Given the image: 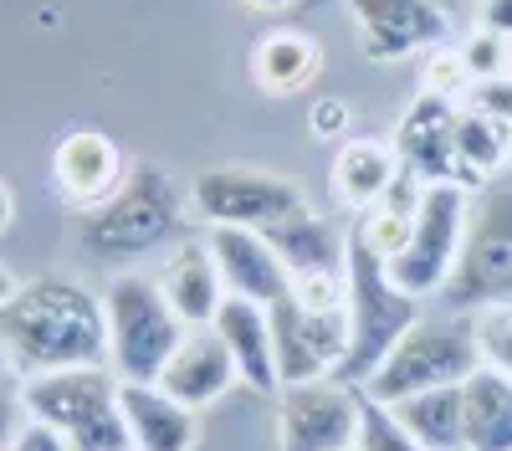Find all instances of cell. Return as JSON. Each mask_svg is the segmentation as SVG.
<instances>
[{
    "label": "cell",
    "instance_id": "obj_1",
    "mask_svg": "<svg viewBox=\"0 0 512 451\" xmlns=\"http://www.w3.org/2000/svg\"><path fill=\"white\" fill-rule=\"evenodd\" d=\"M0 359L21 380L57 369L108 364V318L103 293H88L77 277H31L0 308Z\"/></svg>",
    "mask_w": 512,
    "mask_h": 451
},
{
    "label": "cell",
    "instance_id": "obj_2",
    "mask_svg": "<svg viewBox=\"0 0 512 451\" xmlns=\"http://www.w3.org/2000/svg\"><path fill=\"white\" fill-rule=\"evenodd\" d=\"M344 313H349V349L328 375L338 385H369V375L384 364V354L425 318L420 298H410L390 277L384 257L359 236L354 221H349V241H344Z\"/></svg>",
    "mask_w": 512,
    "mask_h": 451
},
{
    "label": "cell",
    "instance_id": "obj_3",
    "mask_svg": "<svg viewBox=\"0 0 512 451\" xmlns=\"http://www.w3.org/2000/svg\"><path fill=\"white\" fill-rule=\"evenodd\" d=\"M185 221H190V195L175 185L169 170L139 159L128 164L123 185L103 205L82 211L77 236L98 262H128V257L159 252V246H180Z\"/></svg>",
    "mask_w": 512,
    "mask_h": 451
},
{
    "label": "cell",
    "instance_id": "obj_4",
    "mask_svg": "<svg viewBox=\"0 0 512 451\" xmlns=\"http://www.w3.org/2000/svg\"><path fill=\"white\" fill-rule=\"evenodd\" d=\"M26 421L52 426L72 451H134L123 426V380L108 364L57 369L21 380Z\"/></svg>",
    "mask_w": 512,
    "mask_h": 451
},
{
    "label": "cell",
    "instance_id": "obj_5",
    "mask_svg": "<svg viewBox=\"0 0 512 451\" xmlns=\"http://www.w3.org/2000/svg\"><path fill=\"white\" fill-rule=\"evenodd\" d=\"M441 303L456 318H477L487 308H512V175H492L472 195L466 241Z\"/></svg>",
    "mask_w": 512,
    "mask_h": 451
},
{
    "label": "cell",
    "instance_id": "obj_6",
    "mask_svg": "<svg viewBox=\"0 0 512 451\" xmlns=\"http://www.w3.org/2000/svg\"><path fill=\"white\" fill-rule=\"evenodd\" d=\"M103 318H108V369L123 385H154L169 354L190 334L169 308L159 277L144 272H118L103 287Z\"/></svg>",
    "mask_w": 512,
    "mask_h": 451
},
{
    "label": "cell",
    "instance_id": "obj_7",
    "mask_svg": "<svg viewBox=\"0 0 512 451\" xmlns=\"http://www.w3.org/2000/svg\"><path fill=\"white\" fill-rule=\"evenodd\" d=\"M482 369V344H477V323L472 318H420L410 334L384 354V364L369 375V395L384 405H400L420 390H441V385H466Z\"/></svg>",
    "mask_w": 512,
    "mask_h": 451
},
{
    "label": "cell",
    "instance_id": "obj_8",
    "mask_svg": "<svg viewBox=\"0 0 512 451\" xmlns=\"http://www.w3.org/2000/svg\"><path fill=\"white\" fill-rule=\"evenodd\" d=\"M303 185L272 175V170H251V164H216L200 170L190 185V211L205 226H241V231H267L287 216L303 211Z\"/></svg>",
    "mask_w": 512,
    "mask_h": 451
},
{
    "label": "cell",
    "instance_id": "obj_9",
    "mask_svg": "<svg viewBox=\"0 0 512 451\" xmlns=\"http://www.w3.org/2000/svg\"><path fill=\"white\" fill-rule=\"evenodd\" d=\"M466 216H472V190L461 185H425V200L415 211L405 252L390 257V277L405 287L410 298H431L451 282L461 241H466Z\"/></svg>",
    "mask_w": 512,
    "mask_h": 451
},
{
    "label": "cell",
    "instance_id": "obj_10",
    "mask_svg": "<svg viewBox=\"0 0 512 451\" xmlns=\"http://www.w3.org/2000/svg\"><path fill=\"white\" fill-rule=\"evenodd\" d=\"M267 318H272V349H277L282 390L328 380L338 369V359H344V349H349V313L344 308L318 313V308H303L287 293L267 308Z\"/></svg>",
    "mask_w": 512,
    "mask_h": 451
},
{
    "label": "cell",
    "instance_id": "obj_11",
    "mask_svg": "<svg viewBox=\"0 0 512 451\" xmlns=\"http://www.w3.org/2000/svg\"><path fill=\"white\" fill-rule=\"evenodd\" d=\"M359 390L338 380L287 385L277 395V451H354Z\"/></svg>",
    "mask_w": 512,
    "mask_h": 451
},
{
    "label": "cell",
    "instance_id": "obj_12",
    "mask_svg": "<svg viewBox=\"0 0 512 451\" xmlns=\"http://www.w3.org/2000/svg\"><path fill=\"white\" fill-rule=\"evenodd\" d=\"M456 108L451 98L436 93H420L405 113H400V129H395V159L400 170L420 175L425 185H461V190H482L472 175L461 170V154H456Z\"/></svg>",
    "mask_w": 512,
    "mask_h": 451
},
{
    "label": "cell",
    "instance_id": "obj_13",
    "mask_svg": "<svg viewBox=\"0 0 512 451\" xmlns=\"http://www.w3.org/2000/svg\"><path fill=\"white\" fill-rule=\"evenodd\" d=\"M369 62H405L446 41L451 16L431 0H349Z\"/></svg>",
    "mask_w": 512,
    "mask_h": 451
},
{
    "label": "cell",
    "instance_id": "obj_14",
    "mask_svg": "<svg viewBox=\"0 0 512 451\" xmlns=\"http://www.w3.org/2000/svg\"><path fill=\"white\" fill-rule=\"evenodd\" d=\"M205 246H210V257H216V267H221L226 298H246V303L272 308L277 298L292 293V272H287V262L272 252V246H267L262 231L210 226Z\"/></svg>",
    "mask_w": 512,
    "mask_h": 451
},
{
    "label": "cell",
    "instance_id": "obj_15",
    "mask_svg": "<svg viewBox=\"0 0 512 451\" xmlns=\"http://www.w3.org/2000/svg\"><path fill=\"white\" fill-rule=\"evenodd\" d=\"M128 175L123 164V149L103 134V129H72L57 139L52 149V180L62 190L67 205H77V211H93V205H103Z\"/></svg>",
    "mask_w": 512,
    "mask_h": 451
},
{
    "label": "cell",
    "instance_id": "obj_16",
    "mask_svg": "<svg viewBox=\"0 0 512 451\" xmlns=\"http://www.w3.org/2000/svg\"><path fill=\"white\" fill-rule=\"evenodd\" d=\"M236 380L241 375H236V359H231L226 339L216 334V328H190V334L180 339V349L169 354L164 375L154 385H164L169 395H175L180 405H190V410H205V405H216Z\"/></svg>",
    "mask_w": 512,
    "mask_h": 451
},
{
    "label": "cell",
    "instance_id": "obj_17",
    "mask_svg": "<svg viewBox=\"0 0 512 451\" xmlns=\"http://www.w3.org/2000/svg\"><path fill=\"white\" fill-rule=\"evenodd\" d=\"M159 287H164L169 308H175V318L185 328H210L216 313H221V303H226V282H221L216 257H210L205 241H190V236L169 252V262L159 272Z\"/></svg>",
    "mask_w": 512,
    "mask_h": 451
},
{
    "label": "cell",
    "instance_id": "obj_18",
    "mask_svg": "<svg viewBox=\"0 0 512 451\" xmlns=\"http://www.w3.org/2000/svg\"><path fill=\"white\" fill-rule=\"evenodd\" d=\"M216 334L226 339L241 385H251L256 395H282V375H277V349H272V318L262 303L246 298H226L216 313Z\"/></svg>",
    "mask_w": 512,
    "mask_h": 451
},
{
    "label": "cell",
    "instance_id": "obj_19",
    "mask_svg": "<svg viewBox=\"0 0 512 451\" xmlns=\"http://www.w3.org/2000/svg\"><path fill=\"white\" fill-rule=\"evenodd\" d=\"M200 410L180 405L164 385H123V426L134 451H195Z\"/></svg>",
    "mask_w": 512,
    "mask_h": 451
},
{
    "label": "cell",
    "instance_id": "obj_20",
    "mask_svg": "<svg viewBox=\"0 0 512 451\" xmlns=\"http://www.w3.org/2000/svg\"><path fill=\"white\" fill-rule=\"evenodd\" d=\"M400 175V159H395V144H379V139H344L333 154V200L344 205V211L364 216L384 200V190L395 185Z\"/></svg>",
    "mask_w": 512,
    "mask_h": 451
},
{
    "label": "cell",
    "instance_id": "obj_21",
    "mask_svg": "<svg viewBox=\"0 0 512 451\" xmlns=\"http://www.w3.org/2000/svg\"><path fill=\"white\" fill-rule=\"evenodd\" d=\"M461 451H512V375L492 364L461 385Z\"/></svg>",
    "mask_w": 512,
    "mask_h": 451
},
{
    "label": "cell",
    "instance_id": "obj_22",
    "mask_svg": "<svg viewBox=\"0 0 512 451\" xmlns=\"http://www.w3.org/2000/svg\"><path fill=\"white\" fill-rule=\"evenodd\" d=\"M267 246L287 262L292 277H303V272H344V241L349 231H338L328 216H318L313 205H303L297 216L277 221L262 231Z\"/></svg>",
    "mask_w": 512,
    "mask_h": 451
},
{
    "label": "cell",
    "instance_id": "obj_23",
    "mask_svg": "<svg viewBox=\"0 0 512 451\" xmlns=\"http://www.w3.org/2000/svg\"><path fill=\"white\" fill-rule=\"evenodd\" d=\"M318 72H323L318 36L297 31V26H277V31H267L251 47V77H256V88H262V93H277V98L297 93V88H308Z\"/></svg>",
    "mask_w": 512,
    "mask_h": 451
},
{
    "label": "cell",
    "instance_id": "obj_24",
    "mask_svg": "<svg viewBox=\"0 0 512 451\" xmlns=\"http://www.w3.org/2000/svg\"><path fill=\"white\" fill-rule=\"evenodd\" d=\"M395 416L425 451H461V385L420 390L395 405Z\"/></svg>",
    "mask_w": 512,
    "mask_h": 451
},
{
    "label": "cell",
    "instance_id": "obj_25",
    "mask_svg": "<svg viewBox=\"0 0 512 451\" xmlns=\"http://www.w3.org/2000/svg\"><path fill=\"white\" fill-rule=\"evenodd\" d=\"M507 134L497 118L477 113V108H456V154H461V170L472 175L477 185H487L502 164H507Z\"/></svg>",
    "mask_w": 512,
    "mask_h": 451
},
{
    "label": "cell",
    "instance_id": "obj_26",
    "mask_svg": "<svg viewBox=\"0 0 512 451\" xmlns=\"http://www.w3.org/2000/svg\"><path fill=\"white\" fill-rule=\"evenodd\" d=\"M354 390H359V436H354V451H425L405 431V421L395 416V405L374 400L364 385H354Z\"/></svg>",
    "mask_w": 512,
    "mask_h": 451
},
{
    "label": "cell",
    "instance_id": "obj_27",
    "mask_svg": "<svg viewBox=\"0 0 512 451\" xmlns=\"http://www.w3.org/2000/svg\"><path fill=\"white\" fill-rule=\"evenodd\" d=\"M477 323V344H482V364L512 375V308H487L472 318Z\"/></svg>",
    "mask_w": 512,
    "mask_h": 451
},
{
    "label": "cell",
    "instance_id": "obj_28",
    "mask_svg": "<svg viewBox=\"0 0 512 451\" xmlns=\"http://www.w3.org/2000/svg\"><path fill=\"white\" fill-rule=\"evenodd\" d=\"M461 88H472V77H466V62H461V47H431L425 57V93L436 98H461Z\"/></svg>",
    "mask_w": 512,
    "mask_h": 451
},
{
    "label": "cell",
    "instance_id": "obj_29",
    "mask_svg": "<svg viewBox=\"0 0 512 451\" xmlns=\"http://www.w3.org/2000/svg\"><path fill=\"white\" fill-rule=\"evenodd\" d=\"M461 62H466V77L472 82H487V77H507V41L492 36V31H472L461 47Z\"/></svg>",
    "mask_w": 512,
    "mask_h": 451
},
{
    "label": "cell",
    "instance_id": "obj_30",
    "mask_svg": "<svg viewBox=\"0 0 512 451\" xmlns=\"http://www.w3.org/2000/svg\"><path fill=\"white\" fill-rule=\"evenodd\" d=\"M292 298L303 308H344V272H303L292 277Z\"/></svg>",
    "mask_w": 512,
    "mask_h": 451
},
{
    "label": "cell",
    "instance_id": "obj_31",
    "mask_svg": "<svg viewBox=\"0 0 512 451\" xmlns=\"http://www.w3.org/2000/svg\"><path fill=\"white\" fill-rule=\"evenodd\" d=\"M466 108H477L487 118H497L502 129H512V77H487L466 88Z\"/></svg>",
    "mask_w": 512,
    "mask_h": 451
},
{
    "label": "cell",
    "instance_id": "obj_32",
    "mask_svg": "<svg viewBox=\"0 0 512 451\" xmlns=\"http://www.w3.org/2000/svg\"><path fill=\"white\" fill-rule=\"evenodd\" d=\"M26 426V405H21V380L16 369L0 359V451L16 441V431Z\"/></svg>",
    "mask_w": 512,
    "mask_h": 451
},
{
    "label": "cell",
    "instance_id": "obj_33",
    "mask_svg": "<svg viewBox=\"0 0 512 451\" xmlns=\"http://www.w3.org/2000/svg\"><path fill=\"white\" fill-rule=\"evenodd\" d=\"M472 16H477V31H492V36L512 41V0H477Z\"/></svg>",
    "mask_w": 512,
    "mask_h": 451
},
{
    "label": "cell",
    "instance_id": "obj_34",
    "mask_svg": "<svg viewBox=\"0 0 512 451\" xmlns=\"http://www.w3.org/2000/svg\"><path fill=\"white\" fill-rule=\"evenodd\" d=\"M6 451H72L52 426H41V421H26L21 431H16V441L6 446Z\"/></svg>",
    "mask_w": 512,
    "mask_h": 451
},
{
    "label": "cell",
    "instance_id": "obj_35",
    "mask_svg": "<svg viewBox=\"0 0 512 451\" xmlns=\"http://www.w3.org/2000/svg\"><path fill=\"white\" fill-rule=\"evenodd\" d=\"M344 123H349V108H344V103H333V98H328V103L313 108V129L328 134V139H333V134H344Z\"/></svg>",
    "mask_w": 512,
    "mask_h": 451
},
{
    "label": "cell",
    "instance_id": "obj_36",
    "mask_svg": "<svg viewBox=\"0 0 512 451\" xmlns=\"http://www.w3.org/2000/svg\"><path fill=\"white\" fill-rule=\"evenodd\" d=\"M11 221H16V195H11L6 180H0V231H11Z\"/></svg>",
    "mask_w": 512,
    "mask_h": 451
},
{
    "label": "cell",
    "instance_id": "obj_37",
    "mask_svg": "<svg viewBox=\"0 0 512 451\" xmlns=\"http://www.w3.org/2000/svg\"><path fill=\"white\" fill-rule=\"evenodd\" d=\"M16 287H21V282H16V277H11L6 267H0V308H6V303L16 298Z\"/></svg>",
    "mask_w": 512,
    "mask_h": 451
},
{
    "label": "cell",
    "instance_id": "obj_38",
    "mask_svg": "<svg viewBox=\"0 0 512 451\" xmlns=\"http://www.w3.org/2000/svg\"><path fill=\"white\" fill-rule=\"evenodd\" d=\"M246 6H251V11H287L292 0H246Z\"/></svg>",
    "mask_w": 512,
    "mask_h": 451
},
{
    "label": "cell",
    "instance_id": "obj_39",
    "mask_svg": "<svg viewBox=\"0 0 512 451\" xmlns=\"http://www.w3.org/2000/svg\"><path fill=\"white\" fill-rule=\"evenodd\" d=\"M431 6H441L446 16H456V11H461V0H431Z\"/></svg>",
    "mask_w": 512,
    "mask_h": 451
},
{
    "label": "cell",
    "instance_id": "obj_40",
    "mask_svg": "<svg viewBox=\"0 0 512 451\" xmlns=\"http://www.w3.org/2000/svg\"><path fill=\"white\" fill-rule=\"evenodd\" d=\"M507 175H512V134H507Z\"/></svg>",
    "mask_w": 512,
    "mask_h": 451
},
{
    "label": "cell",
    "instance_id": "obj_41",
    "mask_svg": "<svg viewBox=\"0 0 512 451\" xmlns=\"http://www.w3.org/2000/svg\"><path fill=\"white\" fill-rule=\"evenodd\" d=\"M507 77H512V41H507Z\"/></svg>",
    "mask_w": 512,
    "mask_h": 451
}]
</instances>
